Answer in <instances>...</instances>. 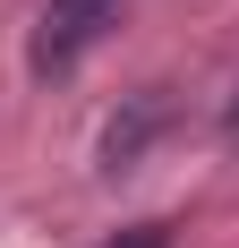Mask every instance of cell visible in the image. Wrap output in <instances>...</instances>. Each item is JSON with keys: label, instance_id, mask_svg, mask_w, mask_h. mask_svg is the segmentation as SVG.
Here are the masks:
<instances>
[{"label": "cell", "instance_id": "obj_1", "mask_svg": "<svg viewBox=\"0 0 239 248\" xmlns=\"http://www.w3.org/2000/svg\"><path fill=\"white\" fill-rule=\"evenodd\" d=\"M120 17V0H43V26H34V69L60 77L86 60V43H94L103 26Z\"/></svg>", "mask_w": 239, "mask_h": 248}, {"label": "cell", "instance_id": "obj_2", "mask_svg": "<svg viewBox=\"0 0 239 248\" xmlns=\"http://www.w3.org/2000/svg\"><path fill=\"white\" fill-rule=\"evenodd\" d=\"M163 120H171V103L154 94V86H145V94L128 103V111H120L111 128H103V163H111V171H120V163H137V154L154 146V128H163Z\"/></svg>", "mask_w": 239, "mask_h": 248}, {"label": "cell", "instance_id": "obj_3", "mask_svg": "<svg viewBox=\"0 0 239 248\" xmlns=\"http://www.w3.org/2000/svg\"><path fill=\"white\" fill-rule=\"evenodd\" d=\"M111 248H171V231H163V223H137V231H120Z\"/></svg>", "mask_w": 239, "mask_h": 248}, {"label": "cell", "instance_id": "obj_4", "mask_svg": "<svg viewBox=\"0 0 239 248\" xmlns=\"http://www.w3.org/2000/svg\"><path fill=\"white\" fill-rule=\"evenodd\" d=\"M222 146H231V154H239V94H231V103H222Z\"/></svg>", "mask_w": 239, "mask_h": 248}]
</instances>
